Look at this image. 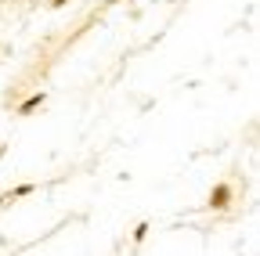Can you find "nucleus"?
Masks as SVG:
<instances>
[{
    "instance_id": "1",
    "label": "nucleus",
    "mask_w": 260,
    "mask_h": 256,
    "mask_svg": "<svg viewBox=\"0 0 260 256\" xmlns=\"http://www.w3.org/2000/svg\"><path fill=\"white\" fill-rule=\"evenodd\" d=\"M40 101H44V94H37V98H29V101H25V105H22V112H32V108H37V105H40Z\"/></svg>"
},
{
    "instance_id": "2",
    "label": "nucleus",
    "mask_w": 260,
    "mask_h": 256,
    "mask_svg": "<svg viewBox=\"0 0 260 256\" xmlns=\"http://www.w3.org/2000/svg\"><path fill=\"white\" fill-rule=\"evenodd\" d=\"M224 199H228V188H217L213 191V206H224Z\"/></svg>"
}]
</instances>
